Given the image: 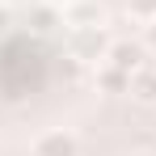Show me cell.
I'll list each match as a JSON object with an SVG mask.
<instances>
[{"mask_svg": "<svg viewBox=\"0 0 156 156\" xmlns=\"http://www.w3.org/2000/svg\"><path fill=\"white\" fill-rule=\"evenodd\" d=\"M97 84H101L105 93H131V72L114 68V63H101L97 68Z\"/></svg>", "mask_w": 156, "mask_h": 156, "instance_id": "obj_4", "label": "cell"}, {"mask_svg": "<svg viewBox=\"0 0 156 156\" xmlns=\"http://www.w3.org/2000/svg\"><path fill=\"white\" fill-rule=\"evenodd\" d=\"M105 63H114L122 72H135V68H144V47L139 42H110L105 47Z\"/></svg>", "mask_w": 156, "mask_h": 156, "instance_id": "obj_2", "label": "cell"}, {"mask_svg": "<svg viewBox=\"0 0 156 156\" xmlns=\"http://www.w3.org/2000/svg\"><path fill=\"white\" fill-rule=\"evenodd\" d=\"M144 42H148V51H156V21H148V38Z\"/></svg>", "mask_w": 156, "mask_h": 156, "instance_id": "obj_7", "label": "cell"}, {"mask_svg": "<svg viewBox=\"0 0 156 156\" xmlns=\"http://www.w3.org/2000/svg\"><path fill=\"white\" fill-rule=\"evenodd\" d=\"M139 156H152V152H139Z\"/></svg>", "mask_w": 156, "mask_h": 156, "instance_id": "obj_9", "label": "cell"}, {"mask_svg": "<svg viewBox=\"0 0 156 156\" xmlns=\"http://www.w3.org/2000/svg\"><path fill=\"white\" fill-rule=\"evenodd\" d=\"M0 26H4V9H0Z\"/></svg>", "mask_w": 156, "mask_h": 156, "instance_id": "obj_8", "label": "cell"}, {"mask_svg": "<svg viewBox=\"0 0 156 156\" xmlns=\"http://www.w3.org/2000/svg\"><path fill=\"white\" fill-rule=\"evenodd\" d=\"M127 9H131V17H139L144 26L156 21V0H127Z\"/></svg>", "mask_w": 156, "mask_h": 156, "instance_id": "obj_6", "label": "cell"}, {"mask_svg": "<svg viewBox=\"0 0 156 156\" xmlns=\"http://www.w3.org/2000/svg\"><path fill=\"white\" fill-rule=\"evenodd\" d=\"M80 144L72 131H42L34 139V156H76Z\"/></svg>", "mask_w": 156, "mask_h": 156, "instance_id": "obj_1", "label": "cell"}, {"mask_svg": "<svg viewBox=\"0 0 156 156\" xmlns=\"http://www.w3.org/2000/svg\"><path fill=\"white\" fill-rule=\"evenodd\" d=\"M131 97H135V101H144V105L156 101V68L144 63V68H135V72H131Z\"/></svg>", "mask_w": 156, "mask_h": 156, "instance_id": "obj_3", "label": "cell"}, {"mask_svg": "<svg viewBox=\"0 0 156 156\" xmlns=\"http://www.w3.org/2000/svg\"><path fill=\"white\" fill-rule=\"evenodd\" d=\"M72 26L76 30H93V26H101V9L97 4H72Z\"/></svg>", "mask_w": 156, "mask_h": 156, "instance_id": "obj_5", "label": "cell"}]
</instances>
